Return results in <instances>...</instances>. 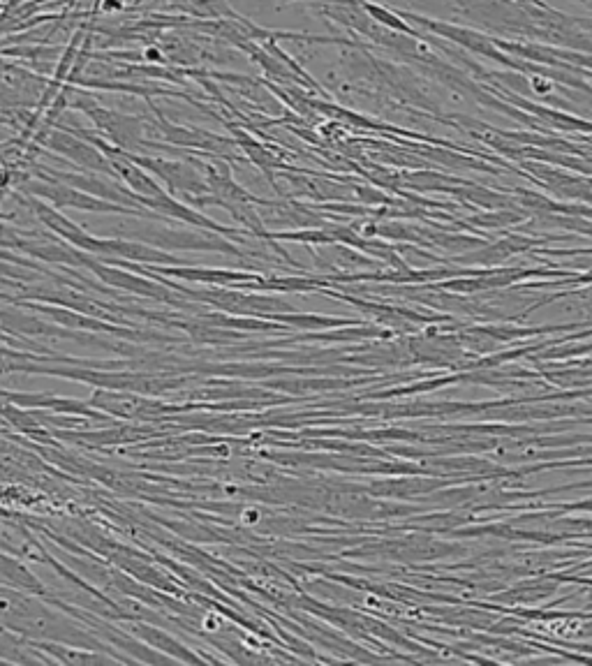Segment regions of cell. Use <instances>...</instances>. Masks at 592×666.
<instances>
[{"instance_id": "obj_1", "label": "cell", "mask_w": 592, "mask_h": 666, "mask_svg": "<svg viewBox=\"0 0 592 666\" xmlns=\"http://www.w3.org/2000/svg\"><path fill=\"white\" fill-rule=\"evenodd\" d=\"M61 93L68 98V107L84 111V114L93 121L95 128H98L116 148H123V151L130 153L132 148L144 144V123L139 116L102 107L100 102L81 86L65 84Z\"/></svg>"}, {"instance_id": "obj_2", "label": "cell", "mask_w": 592, "mask_h": 666, "mask_svg": "<svg viewBox=\"0 0 592 666\" xmlns=\"http://www.w3.org/2000/svg\"><path fill=\"white\" fill-rule=\"evenodd\" d=\"M398 12H401L403 17L410 21V24L417 26L419 31H424L433 37H442V40L456 44V47L470 51V54L491 58V61L505 65V68H509V70L518 68L516 58L507 56L505 51L495 44V37L481 33V31H477V28H470L463 24H451V21L431 19V17H424V14H417L410 10H398Z\"/></svg>"}, {"instance_id": "obj_3", "label": "cell", "mask_w": 592, "mask_h": 666, "mask_svg": "<svg viewBox=\"0 0 592 666\" xmlns=\"http://www.w3.org/2000/svg\"><path fill=\"white\" fill-rule=\"evenodd\" d=\"M35 139L47 148H51V151L61 153L63 158H68L70 162H74V165L88 169V172L116 176L114 162H111L93 142H88L86 137L74 135L70 130L58 128V125L54 130H51L49 125H44V128L37 132Z\"/></svg>"}, {"instance_id": "obj_4", "label": "cell", "mask_w": 592, "mask_h": 666, "mask_svg": "<svg viewBox=\"0 0 592 666\" xmlns=\"http://www.w3.org/2000/svg\"><path fill=\"white\" fill-rule=\"evenodd\" d=\"M130 158L135 160L137 165L146 167L148 172L160 176V179L169 185V190L179 192L183 199L206 195V192L211 190L209 181H206L195 167L185 165V162H169V160H160V158H142V155H132V153H130Z\"/></svg>"}, {"instance_id": "obj_5", "label": "cell", "mask_w": 592, "mask_h": 666, "mask_svg": "<svg viewBox=\"0 0 592 666\" xmlns=\"http://www.w3.org/2000/svg\"><path fill=\"white\" fill-rule=\"evenodd\" d=\"M155 246L165 248H185V250H218V253H229V255H241L239 248H234L232 243L222 239V234H192V232H174V229H148L144 234Z\"/></svg>"}, {"instance_id": "obj_6", "label": "cell", "mask_w": 592, "mask_h": 666, "mask_svg": "<svg viewBox=\"0 0 592 666\" xmlns=\"http://www.w3.org/2000/svg\"><path fill=\"white\" fill-rule=\"evenodd\" d=\"M28 202H31L33 213H35L37 220H40L44 227H49L51 232H56L58 236H63L65 241L74 243V246H77V248L88 250V253H98L100 255V239H95V236H91L88 232H84V229H81V227L74 225V222L65 218L63 213L56 211V206H49L47 202H42V199L35 197V195H31V199H28Z\"/></svg>"}, {"instance_id": "obj_7", "label": "cell", "mask_w": 592, "mask_h": 666, "mask_svg": "<svg viewBox=\"0 0 592 666\" xmlns=\"http://www.w3.org/2000/svg\"><path fill=\"white\" fill-rule=\"evenodd\" d=\"M142 204L148 206V209L158 213V216H165V218H174V220H183V222H190V225L195 227H204L209 229V232H218L222 236H234L239 234V229H229V227H222L218 225L216 220L206 218L204 213H199L195 209H190L188 204H181L176 202L172 195H160V197H153V199H142Z\"/></svg>"}, {"instance_id": "obj_8", "label": "cell", "mask_w": 592, "mask_h": 666, "mask_svg": "<svg viewBox=\"0 0 592 666\" xmlns=\"http://www.w3.org/2000/svg\"><path fill=\"white\" fill-rule=\"evenodd\" d=\"M100 255H114L123 259H135V262H153V264H169L176 262L165 250L151 248L142 241H123V239H100Z\"/></svg>"}, {"instance_id": "obj_9", "label": "cell", "mask_w": 592, "mask_h": 666, "mask_svg": "<svg viewBox=\"0 0 592 666\" xmlns=\"http://www.w3.org/2000/svg\"><path fill=\"white\" fill-rule=\"evenodd\" d=\"M361 7H364V10L368 12V17L373 19L375 24L387 28V31L403 33V35H410V37H419V40H424V37H426V33H421L419 28H414L410 21H407L398 10H391V7H387V5L373 3V0H361Z\"/></svg>"}, {"instance_id": "obj_10", "label": "cell", "mask_w": 592, "mask_h": 666, "mask_svg": "<svg viewBox=\"0 0 592 666\" xmlns=\"http://www.w3.org/2000/svg\"><path fill=\"white\" fill-rule=\"evenodd\" d=\"M3 576L7 583H12V586H17L21 590H35V592H42L40 581L35 579V576L28 572L26 567H21L14 562L10 555H5L3 558Z\"/></svg>"}, {"instance_id": "obj_11", "label": "cell", "mask_w": 592, "mask_h": 666, "mask_svg": "<svg viewBox=\"0 0 592 666\" xmlns=\"http://www.w3.org/2000/svg\"><path fill=\"white\" fill-rule=\"evenodd\" d=\"M142 636L146 641H151L155 648H162V650H169V653H174V655H179L181 660H190V662H195L197 657H192L188 650H183L179 643H176L174 639H169V636H165L162 632H158V629H151V627H144L142 629Z\"/></svg>"}, {"instance_id": "obj_12", "label": "cell", "mask_w": 592, "mask_h": 666, "mask_svg": "<svg viewBox=\"0 0 592 666\" xmlns=\"http://www.w3.org/2000/svg\"><path fill=\"white\" fill-rule=\"evenodd\" d=\"M472 225L479 227H507L514 222H521V216L514 211H493V213H481V216L470 218Z\"/></svg>"}, {"instance_id": "obj_13", "label": "cell", "mask_w": 592, "mask_h": 666, "mask_svg": "<svg viewBox=\"0 0 592 666\" xmlns=\"http://www.w3.org/2000/svg\"><path fill=\"white\" fill-rule=\"evenodd\" d=\"M243 521H246L248 525L257 523V521H259V512H257V509H253V512H246V514H243Z\"/></svg>"}]
</instances>
